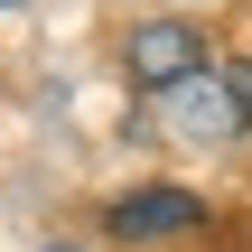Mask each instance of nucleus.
I'll use <instances>...</instances> for the list:
<instances>
[{"label":"nucleus","mask_w":252,"mask_h":252,"mask_svg":"<svg viewBox=\"0 0 252 252\" xmlns=\"http://www.w3.org/2000/svg\"><path fill=\"white\" fill-rule=\"evenodd\" d=\"M0 9H9V0H0Z\"/></svg>","instance_id":"6"},{"label":"nucleus","mask_w":252,"mask_h":252,"mask_svg":"<svg viewBox=\"0 0 252 252\" xmlns=\"http://www.w3.org/2000/svg\"><path fill=\"white\" fill-rule=\"evenodd\" d=\"M196 224H206V206L187 187H140V196L112 206V234L122 243H159V234H196Z\"/></svg>","instance_id":"3"},{"label":"nucleus","mask_w":252,"mask_h":252,"mask_svg":"<svg viewBox=\"0 0 252 252\" xmlns=\"http://www.w3.org/2000/svg\"><path fill=\"white\" fill-rule=\"evenodd\" d=\"M224 75H234V84H243V103H252V65H224Z\"/></svg>","instance_id":"4"},{"label":"nucleus","mask_w":252,"mask_h":252,"mask_svg":"<svg viewBox=\"0 0 252 252\" xmlns=\"http://www.w3.org/2000/svg\"><path fill=\"white\" fill-rule=\"evenodd\" d=\"M47 252H75V243H47Z\"/></svg>","instance_id":"5"},{"label":"nucleus","mask_w":252,"mask_h":252,"mask_svg":"<svg viewBox=\"0 0 252 252\" xmlns=\"http://www.w3.org/2000/svg\"><path fill=\"white\" fill-rule=\"evenodd\" d=\"M159 122H168L187 150H224L234 131H252V103H243V84H234L224 65H196L187 84L159 94Z\"/></svg>","instance_id":"1"},{"label":"nucleus","mask_w":252,"mask_h":252,"mask_svg":"<svg viewBox=\"0 0 252 252\" xmlns=\"http://www.w3.org/2000/svg\"><path fill=\"white\" fill-rule=\"evenodd\" d=\"M206 56H196V28H178V19H140L131 28V75L150 84V94H168V84H187Z\"/></svg>","instance_id":"2"}]
</instances>
